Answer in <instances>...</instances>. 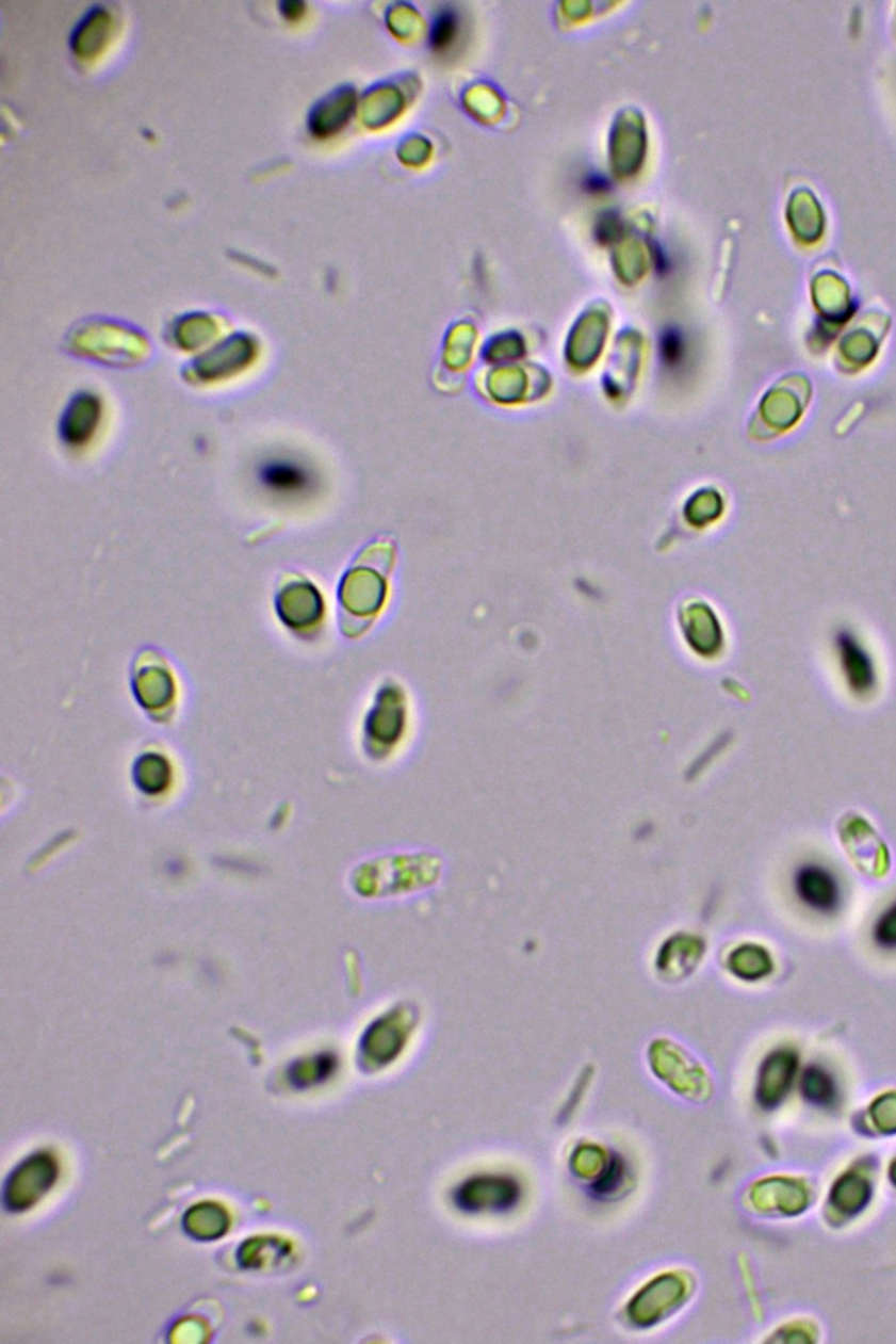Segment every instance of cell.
<instances>
[{
	"label": "cell",
	"mask_w": 896,
	"mask_h": 1344,
	"mask_svg": "<svg viewBox=\"0 0 896 1344\" xmlns=\"http://www.w3.org/2000/svg\"><path fill=\"white\" fill-rule=\"evenodd\" d=\"M256 480L266 495L288 501H298L314 495L319 487V474L305 459L296 455H268L256 466Z\"/></svg>",
	"instance_id": "obj_1"
},
{
	"label": "cell",
	"mask_w": 896,
	"mask_h": 1344,
	"mask_svg": "<svg viewBox=\"0 0 896 1344\" xmlns=\"http://www.w3.org/2000/svg\"><path fill=\"white\" fill-rule=\"evenodd\" d=\"M59 1180V1163L48 1152H37L21 1161L4 1185V1204L10 1212L34 1208Z\"/></svg>",
	"instance_id": "obj_2"
},
{
	"label": "cell",
	"mask_w": 896,
	"mask_h": 1344,
	"mask_svg": "<svg viewBox=\"0 0 896 1344\" xmlns=\"http://www.w3.org/2000/svg\"><path fill=\"white\" fill-rule=\"evenodd\" d=\"M520 1198L517 1182L506 1177H475L462 1183L454 1201L465 1212H506Z\"/></svg>",
	"instance_id": "obj_3"
},
{
	"label": "cell",
	"mask_w": 896,
	"mask_h": 1344,
	"mask_svg": "<svg viewBox=\"0 0 896 1344\" xmlns=\"http://www.w3.org/2000/svg\"><path fill=\"white\" fill-rule=\"evenodd\" d=\"M410 1021L403 1010H394L373 1022L361 1040V1054L366 1065L382 1068L394 1062L405 1047Z\"/></svg>",
	"instance_id": "obj_4"
},
{
	"label": "cell",
	"mask_w": 896,
	"mask_h": 1344,
	"mask_svg": "<svg viewBox=\"0 0 896 1344\" xmlns=\"http://www.w3.org/2000/svg\"><path fill=\"white\" fill-rule=\"evenodd\" d=\"M794 890L797 898L808 909L821 916H832L841 909L843 891L837 877L827 867L819 863H803L794 875Z\"/></svg>",
	"instance_id": "obj_5"
},
{
	"label": "cell",
	"mask_w": 896,
	"mask_h": 1344,
	"mask_svg": "<svg viewBox=\"0 0 896 1344\" xmlns=\"http://www.w3.org/2000/svg\"><path fill=\"white\" fill-rule=\"evenodd\" d=\"M799 1070V1056L794 1051L772 1052L765 1057V1062L760 1066L759 1082H756V1101L764 1110L778 1108L795 1082V1075Z\"/></svg>",
	"instance_id": "obj_6"
},
{
	"label": "cell",
	"mask_w": 896,
	"mask_h": 1344,
	"mask_svg": "<svg viewBox=\"0 0 896 1344\" xmlns=\"http://www.w3.org/2000/svg\"><path fill=\"white\" fill-rule=\"evenodd\" d=\"M685 1286L681 1285L678 1276H661L653 1283L645 1289V1291L632 1300L631 1313L632 1321L637 1325H652L656 1321L664 1318L669 1310L677 1308L678 1302L683 1299Z\"/></svg>",
	"instance_id": "obj_7"
},
{
	"label": "cell",
	"mask_w": 896,
	"mask_h": 1344,
	"mask_svg": "<svg viewBox=\"0 0 896 1344\" xmlns=\"http://www.w3.org/2000/svg\"><path fill=\"white\" fill-rule=\"evenodd\" d=\"M835 646L844 676L852 692L858 695L870 694L876 686V669L867 650L848 631L838 632Z\"/></svg>",
	"instance_id": "obj_8"
},
{
	"label": "cell",
	"mask_w": 896,
	"mask_h": 1344,
	"mask_svg": "<svg viewBox=\"0 0 896 1344\" xmlns=\"http://www.w3.org/2000/svg\"><path fill=\"white\" fill-rule=\"evenodd\" d=\"M754 1203L765 1212L778 1210L784 1215H797L808 1208V1193L799 1182L788 1179L765 1180L754 1187Z\"/></svg>",
	"instance_id": "obj_9"
},
{
	"label": "cell",
	"mask_w": 896,
	"mask_h": 1344,
	"mask_svg": "<svg viewBox=\"0 0 896 1344\" xmlns=\"http://www.w3.org/2000/svg\"><path fill=\"white\" fill-rule=\"evenodd\" d=\"M182 1227L188 1236H192L193 1240L214 1242L225 1236L230 1227V1217L221 1204L198 1203L184 1213Z\"/></svg>",
	"instance_id": "obj_10"
},
{
	"label": "cell",
	"mask_w": 896,
	"mask_h": 1344,
	"mask_svg": "<svg viewBox=\"0 0 896 1344\" xmlns=\"http://www.w3.org/2000/svg\"><path fill=\"white\" fill-rule=\"evenodd\" d=\"M291 1245L280 1237H250L237 1251V1261L244 1269H265L290 1257Z\"/></svg>",
	"instance_id": "obj_11"
},
{
	"label": "cell",
	"mask_w": 896,
	"mask_h": 1344,
	"mask_svg": "<svg viewBox=\"0 0 896 1344\" xmlns=\"http://www.w3.org/2000/svg\"><path fill=\"white\" fill-rule=\"evenodd\" d=\"M337 1068H339L337 1056L331 1052H324V1054H315V1056L294 1062L288 1068L286 1076L294 1089L304 1090L329 1081V1076L333 1075Z\"/></svg>",
	"instance_id": "obj_12"
},
{
	"label": "cell",
	"mask_w": 896,
	"mask_h": 1344,
	"mask_svg": "<svg viewBox=\"0 0 896 1344\" xmlns=\"http://www.w3.org/2000/svg\"><path fill=\"white\" fill-rule=\"evenodd\" d=\"M873 1198V1187L867 1179H863L860 1175L848 1173L841 1177L832 1187L830 1193V1203L837 1208L838 1212L852 1217L863 1212Z\"/></svg>",
	"instance_id": "obj_13"
},
{
	"label": "cell",
	"mask_w": 896,
	"mask_h": 1344,
	"mask_svg": "<svg viewBox=\"0 0 896 1344\" xmlns=\"http://www.w3.org/2000/svg\"><path fill=\"white\" fill-rule=\"evenodd\" d=\"M772 967H775V964H772L770 954L764 948L754 945V943L740 945L739 949H735L734 953L730 954L729 958L730 972L734 973L735 977L740 978V981H746V983H756L760 978L767 977L772 972Z\"/></svg>",
	"instance_id": "obj_14"
},
{
	"label": "cell",
	"mask_w": 896,
	"mask_h": 1344,
	"mask_svg": "<svg viewBox=\"0 0 896 1344\" xmlns=\"http://www.w3.org/2000/svg\"><path fill=\"white\" fill-rule=\"evenodd\" d=\"M800 1092L809 1105L816 1108H833L837 1105V1084L821 1066H809L800 1079Z\"/></svg>",
	"instance_id": "obj_15"
},
{
	"label": "cell",
	"mask_w": 896,
	"mask_h": 1344,
	"mask_svg": "<svg viewBox=\"0 0 896 1344\" xmlns=\"http://www.w3.org/2000/svg\"><path fill=\"white\" fill-rule=\"evenodd\" d=\"M460 34V15L456 7L445 5L438 11L429 30V46L437 53H445L454 48Z\"/></svg>",
	"instance_id": "obj_16"
},
{
	"label": "cell",
	"mask_w": 896,
	"mask_h": 1344,
	"mask_svg": "<svg viewBox=\"0 0 896 1344\" xmlns=\"http://www.w3.org/2000/svg\"><path fill=\"white\" fill-rule=\"evenodd\" d=\"M135 779L139 787L144 792L158 793L163 792L170 781V765L167 760L158 755H146L141 758L135 768Z\"/></svg>",
	"instance_id": "obj_17"
},
{
	"label": "cell",
	"mask_w": 896,
	"mask_h": 1344,
	"mask_svg": "<svg viewBox=\"0 0 896 1344\" xmlns=\"http://www.w3.org/2000/svg\"><path fill=\"white\" fill-rule=\"evenodd\" d=\"M699 954H701V949H697L696 940L681 939V954H677V951L667 943V948L662 953V961L658 964V968L667 970V972L677 970V968H691V965H696V956H699Z\"/></svg>",
	"instance_id": "obj_18"
},
{
	"label": "cell",
	"mask_w": 896,
	"mask_h": 1344,
	"mask_svg": "<svg viewBox=\"0 0 896 1344\" xmlns=\"http://www.w3.org/2000/svg\"><path fill=\"white\" fill-rule=\"evenodd\" d=\"M873 937L874 942L884 951H896V900L877 918Z\"/></svg>",
	"instance_id": "obj_19"
},
{
	"label": "cell",
	"mask_w": 896,
	"mask_h": 1344,
	"mask_svg": "<svg viewBox=\"0 0 896 1344\" xmlns=\"http://www.w3.org/2000/svg\"><path fill=\"white\" fill-rule=\"evenodd\" d=\"M662 361L667 368H678L683 365L686 356V343L683 333L677 328H669L664 331L661 338Z\"/></svg>",
	"instance_id": "obj_20"
},
{
	"label": "cell",
	"mask_w": 896,
	"mask_h": 1344,
	"mask_svg": "<svg viewBox=\"0 0 896 1344\" xmlns=\"http://www.w3.org/2000/svg\"><path fill=\"white\" fill-rule=\"evenodd\" d=\"M870 1119L882 1134L896 1133V1095L890 1092L879 1098L870 1108Z\"/></svg>",
	"instance_id": "obj_21"
},
{
	"label": "cell",
	"mask_w": 896,
	"mask_h": 1344,
	"mask_svg": "<svg viewBox=\"0 0 896 1344\" xmlns=\"http://www.w3.org/2000/svg\"><path fill=\"white\" fill-rule=\"evenodd\" d=\"M386 709H388V716H384L382 711L373 716L370 732L380 743L391 744L392 741H396L400 730H402V716H400L397 711L391 714V708Z\"/></svg>",
	"instance_id": "obj_22"
},
{
	"label": "cell",
	"mask_w": 896,
	"mask_h": 1344,
	"mask_svg": "<svg viewBox=\"0 0 896 1344\" xmlns=\"http://www.w3.org/2000/svg\"><path fill=\"white\" fill-rule=\"evenodd\" d=\"M583 187H585V190L590 191V193H604V191L609 190V181H607L606 177L601 176V174H592V176H588L587 179H585Z\"/></svg>",
	"instance_id": "obj_23"
},
{
	"label": "cell",
	"mask_w": 896,
	"mask_h": 1344,
	"mask_svg": "<svg viewBox=\"0 0 896 1344\" xmlns=\"http://www.w3.org/2000/svg\"><path fill=\"white\" fill-rule=\"evenodd\" d=\"M890 1179H892V1183L896 1187V1161L892 1164V1168H890Z\"/></svg>",
	"instance_id": "obj_24"
}]
</instances>
